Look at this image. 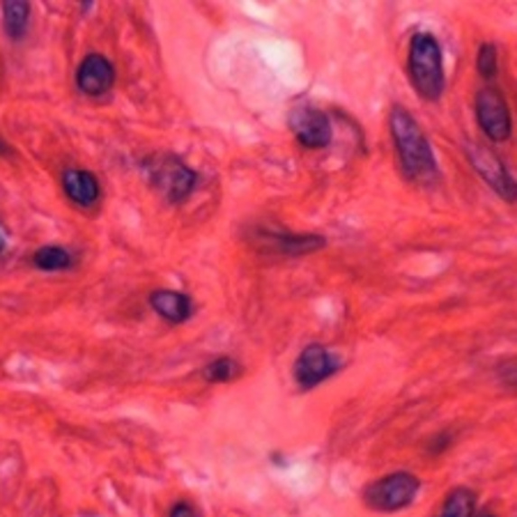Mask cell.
Listing matches in <instances>:
<instances>
[{
	"mask_svg": "<svg viewBox=\"0 0 517 517\" xmlns=\"http://www.w3.org/2000/svg\"><path fill=\"white\" fill-rule=\"evenodd\" d=\"M389 127L405 178L414 184L435 182L439 178L435 154H432L430 143H428L423 129L419 127V122L411 117V113L402 106H393Z\"/></svg>",
	"mask_w": 517,
	"mask_h": 517,
	"instance_id": "6da1fadb",
	"label": "cell"
},
{
	"mask_svg": "<svg viewBox=\"0 0 517 517\" xmlns=\"http://www.w3.org/2000/svg\"><path fill=\"white\" fill-rule=\"evenodd\" d=\"M410 78L414 83L416 92L423 99H439L444 92V60H441V46L430 32H416L410 42Z\"/></svg>",
	"mask_w": 517,
	"mask_h": 517,
	"instance_id": "7a4b0ae2",
	"label": "cell"
},
{
	"mask_svg": "<svg viewBox=\"0 0 517 517\" xmlns=\"http://www.w3.org/2000/svg\"><path fill=\"white\" fill-rule=\"evenodd\" d=\"M147 180L171 203H182L196 187L198 175L172 154H152L143 162Z\"/></svg>",
	"mask_w": 517,
	"mask_h": 517,
	"instance_id": "3957f363",
	"label": "cell"
},
{
	"mask_svg": "<svg viewBox=\"0 0 517 517\" xmlns=\"http://www.w3.org/2000/svg\"><path fill=\"white\" fill-rule=\"evenodd\" d=\"M419 490V476L410 472H393L364 487V503L377 512H398L414 503Z\"/></svg>",
	"mask_w": 517,
	"mask_h": 517,
	"instance_id": "277c9868",
	"label": "cell"
},
{
	"mask_svg": "<svg viewBox=\"0 0 517 517\" xmlns=\"http://www.w3.org/2000/svg\"><path fill=\"white\" fill-rule=\"evenodd\" d=\"M340 365H343V361L331 355L325 345L310 343L301 350L300 359L294 361L292 375L301 389L310 391L329 380V377H334L340 371Z\"/></svg>",
	"mask_w": 517,
	"mask_h": 517,
	"instance_id": "5b68a950",
	"label": "cell"
},
{
	"mask_svg": "<svg viewBox=\"0 0 517 517\" xmlns=\"http://www.w3.org/2000/svg\"><path fill=\"white\" fill-rule=\"evenodd\" d=\"M476 115L485 136L494 143L508 141L511 136V111L502 92L494 88H483L476 95Z\"/></svg>",
	"mask_w": 517,
	"mask_h": 517,
	"instance_id": "8992f818",
	"label": "cell"
},
{
	"mask_svg": "<svg viewBox=\"0 0 517 517\" xmlns=\"http://www.w3.org/2000/svg\"><path fill=\"white\" fill-rule=\"evenodd\" d=\"M288 125L297 141L309 150H322V147L329 145L331 136H334L329 115L313 106L292 108Z\"/></svg>",
	"mask_w": 517,
	"mask_h": 517,
	"instance_id": "52a82bcc",
	"label": "cell"
},
{
	"mask_svg": "<svg viewBox=\"0 0 517 517\" xmlns=\"http://www.w3.org/2000/svg\"><path fill=\"white\" fill-rule=\"evenodd\" d=\"M465 152L466 157H469V162H472V166L476 168V172H481L483 180H485L502 198L512 203V200H515V182H512L511 172L506 171L502 159L494 152H490L485 145H478V143H466Z\"/></svg>",
	"mask_w": 517,
	"mask_h": 517,
	"instance_id": "ba28073f",
	"label": "cell"
},
{
	"mask_svg": "<svg viewBox=\"0 0 517 517\" xmlns=\"http://www.w3.org/2000/svg\"><path fill=\"white\" fill-rule=\"evenodd\" d=\"M113 81H115V69L108 62V58L99 56V53L83 58L77 69V86L88 97L106 95L111 90Z\"/></svg>",
	"mask_w": 517,
	"mask_h": 517,
	"instance_id": "9c48e42d",
	"label": "cell"
},
{
	"mask_svg": "<svg viewBox=\"0 0 517 517\" xmlns=\"http://www.w3.org/2000/svg\"><path fill=\"white\" fill-rule=\"evenodd\" d=\"M258 242L267 246L269 251L290 258H300V255L315 254V251L325 249L327 239L322 235H290V233H274V230H260Z\"/></svg>",
	"mask_w": 517,
	"mask_h": 517,
	"instance_id": "30bf717a",
	"label": "cell"
},
{
	"mask_svg": "<svg viewBox=\"0 0 517 517\" xmlns=\"http://www.w3.org/2000/svg\"><path fill=\"white\" fill-rule=\"evenodd\" d=\"M147 301H150L154 313L171 325H182L193 315L191 297L184 292H175V290H154L147 297Z\"/></svg>",
	"mask_w": 517,
	"mask_h": 517,
	"instance_id": "8fae6325",
	"label": "cell"
},
{
	"mask_svg": "<svg viewBox=\"0 0 517 517\" xmlns=\"http://www.w3.org/2000/svg\"><path fill=\"white\" fill-rule=\"evenodd\" d=\"M62 189H65L67 198L71 203L81 205V208H92L99 200V182L92 172L81 171V168H69L62 175Z\"/></svg>",
	"mask_w": 517,
	"mask_h": 517,
	"instance_id": "7c38bea8",
	"label": "cell"
},
{
	"mask_svg": "<svg viewBox=\"0 0 517 517\" xmlns=\"http://www.w3.org/2000/svg\"><path fill=\"white\" fill-rule=\"evenodd\" d=\"M28 19H31V5L28 3H16V0L3 3V28H5L10 40H23L28 31Z\"/></svg>",
	"mask_w": 517,
	"mask_h": 517,
	"instance_id": "4fadbf2b",
	"label": "cell"
},
{
	"mask_svg": "<svg viewBox=\"0 0 517 517\" xmlns=\"http://www.w3.org/2000/svg\"><path fill=\"white\" fill-rule=\"evenodd\" d=\"M476 511V494L469 487H453L444 499L437 517H474Z\"/></svg>",
	"mask_w": 517,
	"mask_h": 517,
	"instance_id": "5bb4252c",
	"label": "cell"
},
{
	"mask_svg": "<svg viewBox=\"0 0 517 517\" xmlns=\"http://www.w3.org/2000/svg\"><path fill=\"white\" fill-rule=\"evenodd\" d=\"M200 375L205 377V382L209 384H226V382H233L242 375V365L233 359V356H218V359L209 361L203 368Z\"/></svg>",
	"mask_w": 517,
	"mask_h": 517,
	"instance_id": "9a60e30c",
	"label": "cell"
},
{
	"mask_svg": "<svg viewBox=\"0 0 517 517\" xmlns=\"http://www.w3.org/2000/svg\"><path fill=\"white\" fill-rule=\"evenodd\" d=\"M32 263L42 272H65L74 264V258L67 249L62 246H42L35 255H32Z\"/></svg>",
	"mask_w": 517,
	"mask_h": 517,
	"instance_id": "2e32d148",
	"label": "cell"
},
{
	"mask_svg": "<svg viewBox=\"0 0 517 517\" xmlns=\"http://www.w3.org/2000/svg\"><path fill=\"white\" fill-rule=\"evenodd\" d=\"M476 67H478V74H481V77L485 78V81H490V78L497 77V71H499L497 46H494V44H483L481 49H478Z\"/></svg>",
	"mask_w": 517,
	"mask_h": 517,
	"instance_id": "e0dca14e",
	"label": "cell"
},
{
	"mask_svg": "<svg viewBox=\"0 0 517 517\" xmlns=\"http://www.w3.org/2000/svg\"><path fill=\"white\" fill-rule=\"evenodd\" d=\"M168 517H200V512L191 502H178L172 503V508L168 511Z\"/></svg>",
	"mask_w": 517,
	"mask_h": 517,
	"instance_id": "ac0fdd59",
	"label": "cell"
},
{
	"mask_svg": "<svg viewBox=\"0 0 517 517\" xmlns=\"http://www.w3.org/2000/svg\"><path fill=\"white\" fill-rule=\"evenodd\" d=\"M5 249H7V237H5V233L0 230V255L5 254Z\"/></svg>",
	"mask_w": 517,
	"mask_h": 517,
	"instance_id": "d6986e66",
	"label": "cell"
},
{
	"mask_svg": "<svg viewBox=\"0 0 517 517\" xmlns=\"http://www.w3.org/2000/svg\"><path fill=\"white\" fill-rule=\"evenodd\" d=\"M0 154H12V152H10V147H7L3 141H0Z\"/></svg>",
	"mask_w": 517,
	"mask_h": 517,
	"instance_id": "ffe728a7",
	"label": "cell"
},
{
	"mask_svg": "<svg viewBox=\"0 0 517 517\" xmlns=\"http://www.w3.org/2000/svg\"><path fill=\"white\" fill-rule=\"evenodd\" d=\"M485 517H492V515H485Z\"/></svg>",
	"mask_w": 517,
	"mask_h": 517,
	"instance_id": "44dd1931",
	"label": "cell"
}]
</instances>
